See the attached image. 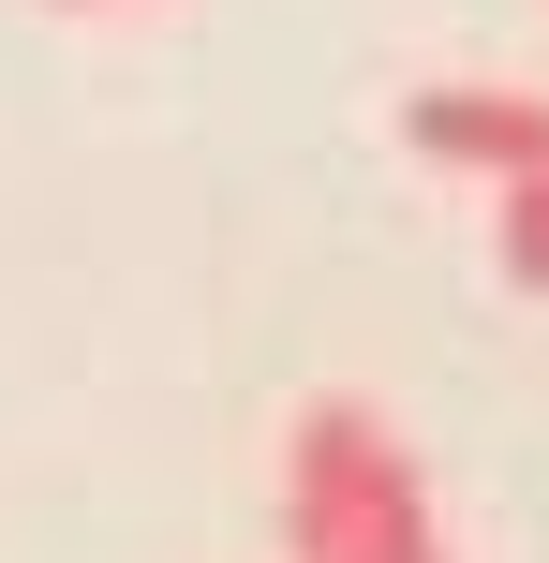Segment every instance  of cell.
Returning a JSON list of instances; mask_svg holds the SVG:
<instances>
[{
	"instance_id": "3",
	"label": "cell",
	"mask_w": 549,
	"mask_h": 563,
	"mask_svg": "<svg viewBox=\"0 0 549 563\" xmlns=\"http://www.w3.org/2000/svg\"><path fill=\"white\" fill-rule=\"evenodd\" d=\"M505 282H535V297H549V164L505 178Z\"/></svg>"
},
{
	"instance_id": "2",
	"label": "cell",
	"mask_w": 549,
	"mask_h": 563,
	"mask_svg": "<svg viewBox=\"0 0 549 563\" xmlns=\"http://www.w3.org/2000/svg\"><path fill=\"white\" fill-rule=\"evenodd\" d=\"M402 134H416V164H446V178H520L549 164V89H416L402 104Z\"/></svg>"
},
{
	"instance_id": "1",
	"label": "cell",
	"mask_w": 549,
	"mask_h": 563,
	"mask_svg": "<svg viewBox=\"0 0 549 563\" xmlns=\"http://www.w3.org/2000/svg\"><path fill=\"white\" fill-rule=\"evenodd\" d=\"M283 549L297 563H446L416 445L372 400H297V430H283Z\"/></svg>"
},
{
	"instance_id": "4",
	"label": "cell",
	"mask_w": 549,
	"mask_h": 563,
	"mask_svg": "<svg viewBox=\"0 0 549 563\" xmlns=\"http://www.w3.org/2000/svg\"><path fill=\"white\" fill-rule=\"evenodd\" d=\"M59 15H119V0H59Z\"/></svg>"
}]
</instances>
